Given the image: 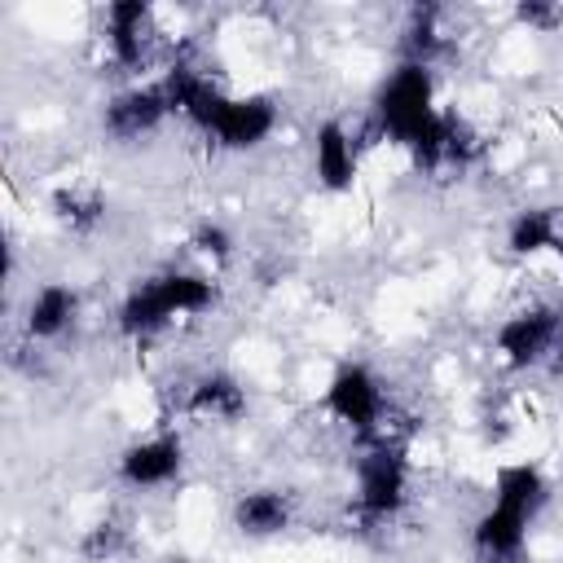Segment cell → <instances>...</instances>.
I'll use <instances>...</instances> for the list:
<instances>
[{"label":"cell","mask_w":563,"mask_h":563,"mask_svg":"<svg viewBox=\"0 0 563 563\" xmlns=\"http://www.w3.org/2000/svg\"><path fill=\"white\" fill-rule=\"evenodd\" d=\"M409 488H413V475L396 444L374 440L356 457V510L365 519H374V523L396 519L409 506Z\"/></svg>","instance_id":"5"},{"label":"cell","mask_w":563,"mask_h":563,"mask_svg":"<svg viewBox=\"0 0 563 563\" xmlns=\"http://www.w3.org/2000/svg\"><path fill=\"white\" fill-rule=\"evenodd\" d=\"M515 18L523 26H532V31H554L563 22V9L559 4H541V0H523V4H515Z\"/></svg>","instance_id":"20"},{"label":"cell","mask_w":563,"mask_h":563,"mask_svg":"<svg viewBox=\"0 0 563 563\" xmlns=\"http://www.w3.org/2000/svg\"><path fill=\"white\" fill-rule=\"evenodd\" d=\"M75 317H79V290L66 282H44L31 290V299L22 308V330L35 343H53L75 325Z\"/></svg>","instance_id":"13"},{"label":"cell","mask_w":563,"mask_h":563,"mask_svg":"<svg viewBox=\"0 0 563 563\" xmlns=\"http://www.w3.org/2000/svg\"><path fill=\"white\" fill-rule=\"evenodd\" d=\"M528 528H532L528 515H519L501 501H488L471 523L475 563H519L523 550H528Z\"/></svg>","instance_id":"10"},{"label":"cell","mask_w":563,"mask_h":563,"mask_svg":"<svg viewBox=\"0 0 563 563\" xmlns=\"http://www.w3.org/2000/svg\"><path fill=\"white\" fill-rule=\"evenodd\" d=\"M563 339V317L559 308L550 303H532V308H519L510 317H501L497 334H493V347L497 356L510 365V369H532L541 365Z\"/></svg>","instance_id":"6"},{"label":"cell","mask_w":563,"mask_h":563,"mask_svg":"<svg viewBox=\"0 0 563 563\" xmlns=\"http://www.w3.org/2000/svg\"><path fill=\"white\" fill-rule=\"evenodd\" d=\"M53 211H57V220H62L66 229H92V224L101 220L106 202H101V194H84V189H57V194H53Z\"/></svg>","instance_id":"17"},{"label":"cell","mask_w":563,"mask_h":563,"mask_svg":"<svg viewBox=\"0 0 563 563\" xmlns=\"http://www.w3.org/2000/svg\"><path fill=\"white\" fill-rule=\"evenodd\" d=\"M493 501L537 519L545 510V501H550V479H545V471L537 462H506L493 475Z\"/></svg>","instance_id":"15"},{"label":"cell","mask_w":563,"mask_h":563,"mask_svg":"<svg viewBox=\"0 0 563 563\" xmlns=\"http://www.w3.org/2000/svg\"><path fill=\"white\" fill-rule=\"evenodd\" d=\"M356 167H361V154H356V136L343 119H321L317 132H312V176L325 194H347L356 185Z\"/></svg>","instance_id":"11"},{"label":"cell","mask_w":563,"mask_h":563,"mask_svg":"<svg viewBox=\"0 0 563 563\" xmlns=\"http://www.w3.org/2000/svg\"><path fill=\"white\" fill-rule=\"evenodd\" d=\"M229 523L251 541H268V537H282L295 523V501L282 488H246V493L233 497Z\"/></svg>","instance_id":"12"},{"label":"cell","mask_w":563,"mask_h":563,"mask_svg":"<svg viewBox=\"0 0 563 563\" xmlns=\"http://www.w3.org/2000/svg\"><path fill=\"white\" fill-rule=\"evenodd\" d=\"M321 409H325L339 427H347L352 435L378 440L383 418H387V387H383V378H378L365 361H343V365L330 374L325 391H321Z\"/></svg>","instance_id":"4"},{"label":"cell","mask_w":563,"mask_h":563,"mask_svg":"<svg viewBox=\"0 0 563 563\" xmlns=\"http://www.w3.org/2000/svg\"><path fill=\"white\" fill-rule=\"evenodd\" d=\"M172 114V101H167V88L163 79H150V84H128L119 88L106 110H101V132L110 141H141V136H154Z\"/></svg>","instance_id":"8"},{"label":"cell","mask_w":563,"mask_h":563,"mask_svg":"<svg viewBox=\"0 0 563 563\" xmlns=\"http://www.w3.org/2000/svg\"><path fill=\"white\" fill-rule=\"evenodd\" d=\"M128 550V528H119L114 519H97L84 537H79V554L88 559V563H110V559H119Z\"/></svg>","instance_id":"18"},{"label":"cell","mask_w":563,"mask_h":563,"mask_svg":"<svg viewBox=\"0 0 563 563\" xmlns=\"http://www.w3.org/2000/svg\"><path fill=\"white\" fill-rule=\"evenodd\" d=\"M163 563H189V559H185V554H172V559H163Z\"/></svg>","instance_id":"21"},{"label":"cell","mask_w":563,"mask_h":563,"mask_svg":"<svg viewBox=\"0 0 563 563\" xmlns=\"http://www.w3.org/2000/svg\"><path fill=\"white\" fill-rule=\"evenodd\" d=\"M563 242V224L554 207H519L506 220V251L519 260H532L541 251H559Z\"/></svg>","instance_id":"16"},{"label":"cell","mask_w":563,"mask_h":563,"mask_svg":"<svg viewBox=\"0 0 563 563\" xmlns=\"http://www.w3.org/2000/svg\"><path fill=\"white\" fill-rule=\"evenodd\" d=\"M163 88H167V101H172V114H180L189 128H198L211 145L220 150H233V154H246V150H260L273 132H277V101L264 97V92H246V97H233L224 92L220 84H211L207 75H198L194 66H172L163 75Z\"/></svg>","instance_id":"2"},{"label":"cell","mask_w":563,"mask_h":563,"mask_svg":"<svg viewBox=\"0 0 563 563\" xmlns=\"http://www.w3.org/2000/svg\"><path fill=\"white\" fill-rule=\"evenodd\" d=\"M216 303V282L207 273H189V268H163L145 282H136L119 308H114V325L123 339L145 343L154 334H163L172 321L180 317H198Z\"/></svg>","instance_id":"3"},{"label":"cell","mask_w":563,"mask_h":563,"mask_svg":"<svg viewBox=\"0 0 563 563\" xmlns=\"http://www.w3.org/2000/svg\"><path fill=\"white\" fill-rule=\"evenodd\" d=\"M185 409L194 418H211V422H238L246 413V387L229 374V369H207L189 383Z\"/></svg>","instance_id":"14"},{"label":"cell","mask_w":563,"mask_h":563,"mask_svg":"<svg viewBox=\"0 0 563 563\" xmlns=\"http://www.w3.org/2000/svg\"><path fill=\"white\" fill-rule=\"evenodd\" d=\"M114 471H119V484L132 488V493L167 488V484H176L180 471H185V440H180L176 431L141 435V440H132V444L119 453Z\"/></svg>","instance_id":"7"},{"label":"cell","mask_w":563,"mask_h":563,"mask_svg":"<svg viewBox=\"0 0 563 563\" xmlns=\"http://www.w3.org/2000/svg\"><path fill=\"white\" fill-rule=\"evenodd\" d=\"M374 119L387 141L413 154L422 167L462 163L466 141L457 123L435 106V70L427 62H400L374 92Z\"/></svg>","instance_id":"1"},{"label":"cell","mask_w":563,"mask_h":563,"mask_svg":"<svg viewBox=\"0 0 563 563\" xmlns=\"http://www.w3.org/2000/svg\"><path fill=\"white\" fill-rule=\"evenodd\" d=\"M189 246L202 255V260H211V264H224L229 255H233V233L220 224V220H202L198 229H194V238H189Z\"/></svg>","instance_id":"19"},{"label":"cell","mask_w":563,"mask_h":563,"mask_svg":"<svg viewBox=\"0 0 563 563\" xmlns=\"http://www.w3.org/2000/svg\"><path fill=\"white\" fill-rule=\"evenodd\" d=\"M554 255H559V260H563V242H559V251H554Z\"/></svg>","instance_id":"22"},{"label":"cell","mask_w":563,"mask_h":563,"mask_svg":"<svg viewBox=\"0 0 563 563\" xmlns=\"http://www.w3.org/2000/svg\"><path fill=\"white\" fill-rule=\"evenodd\" d=\"M106 22V48L110 62L119 70H141L150 62V44H154V9L145 0H114L101 13Z\"/></svg>","instance_id":"9"}]
</instances>
